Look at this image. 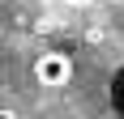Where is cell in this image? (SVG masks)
<instances>
[{
	"label": "cell",
	"mask_w": 124,
	"mask_h": 119,
	"mask_svg": "<svg viewBox=\"0 0 124 119\" xmlns=\"http://www.w3.org/2000/svg\"><path fill=\"white\" fill-rule=\"evenodd\" d=\"M34 81L43 89H64V85L73 81V60L64 55V51H43L34 60Z\"/></svg>",
	"instance_id": "1"
},
{
	"label": "cell",
	"mask_w": 124,
	"mask_h": 119,
	"mask_svg": "<svg viewBox=\"0 0 124 119\" xmlns=\"http://www.w3.org/2000/svg\"><path fill=\"white\" fill-rule=\"evenodd\" d=\"M0 119H17V111H9V106H0Z\"/></svg>",
	"instance_id": "2"
},
{
	"label": "cell",
	"mask_w": 124,
	"mask_h": 119,
	"mask_svg": "<svg viewBox=\"0 0 124 119\" xmlns=\"http://www.w3.org/2000/svg\"><path fill=\"white\" fill-rule=\"evenodd\" d=\"M69 4H90V0H69Z\"/></svg>",
	"instance_id": "3"
}]
</instances>
